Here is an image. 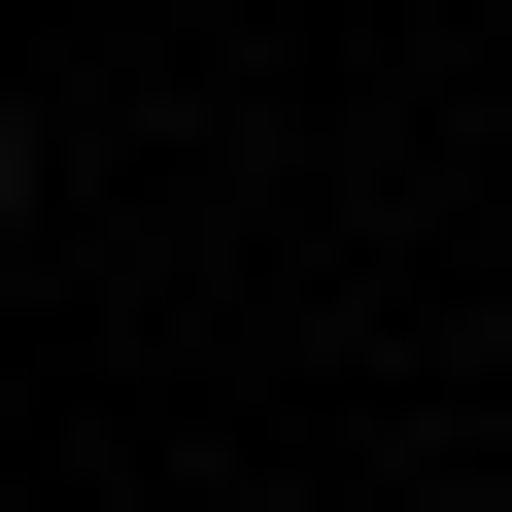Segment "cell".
I'll return each mask as SVG.
<instances>
[{
    "instance_id": "obj_1",
    "label": "cell",
    "mask_w": 512,
    "mask_h": 512,
    "mask_svg": "<svg viewBox=\"0 0 512 512\" xmlns=\"http://www.w3.org/2000/svg\"><path fill=\"white\" fill-rule=\"evenodd\" d=\"M0 239H35V103H0Z\"/></svg>"
}]
</instances>
